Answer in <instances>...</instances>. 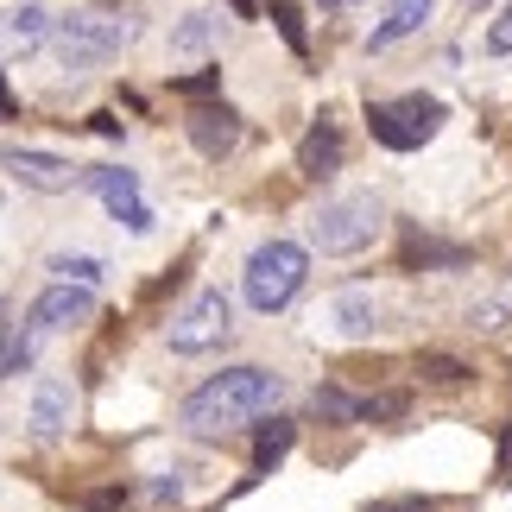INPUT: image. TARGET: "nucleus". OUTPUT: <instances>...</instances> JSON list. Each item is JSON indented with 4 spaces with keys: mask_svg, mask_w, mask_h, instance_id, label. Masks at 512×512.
Returning <instances> with one entry per match:
<instances>
[{
    "mask_svg": "<svg viewBox=\"0 0 512 512\" xmlns=\"http://www.w3.org/2000/svg\"><path fill=\"white\" fill-rule=\"evenodd\" d=\"M272 19H279V32L291 38V51H304V19H298V7H285V0H279V7H272Z\"/></svg>",
    "mask_w": 512,
    "mask_h": 512,
    "instance_id": "b1692460",
    "label": "nucleus"
},
{
    "mask_svg": "<svg viewBox=\"0 0 512 512\" xmlns=\"http://www.w3.org/2000/svg\"><path fill=\"white\" fill-rule=\"evenodd\" d=\"M51 38V19H45V7H13V13H0V57H26V51H38Z\"/></svg>",
    "mask_w": 512,
    "mask_h": 512,
    "instance_id": "f8f14e48",
    "label": "nucleus"
},
{
    "mask_svg": "<svg viewBox=\"0 0 512 512\" xmlns=\"http://www.w3.org/2000/svg\"><path fill=\"white\" fill-rule=\"evenodd\" d=\"M0 165H7L26 190H45V196L83 184V171H76L70 159H51V152H32V146H0Z\"/></svg>",
    "mask_w": 512,
    "mask_h": 512,
    "instance_id": "1a4fd4ad",
    "label": "nucleus"
},
{
    "mask_svg": "<svg viewBox=\"0 0 512 512\" xmlns=\"http://www.w3.org/2000/svg\"><path fill=\"white\" fill-rule=\"evenodd\" d=\"M279 392H285V380L272 367H222L177 405V424H184L190 437H228V430L266 418V411L279 405Z\"/></svg>",
    "mask_w": 512,
    "mask_h": 512,
    "instance_id": "f257e3e1",
    "label": "nucleus"
},
{
    "mask_svg": "<svg viewBox=\"0 0 512 512\" xmlns=\"http://www.w3.org/2000/svg\"><path fill=\"white\" fill-rule=\"evenodd\" d=\"M399 260H405V272H418V266H468V247H443V241H430V234L405 228Z\"/></svg>",
    "mask_w": 512,
    "mask_h": 512,
    "instance_id": "dca6fc26",
    "label": "nucleus"
},
{
    "mask_svg": "<svg viewBox=\"0 0 512 512\" xmlns=\"http://www.w3.org/2000/svg\"><path fill=\"white\" fill-rule=\"evenodd\" d=\"M386 222V209H380V196H329L323 209H310V247L329 253V260H348V253H361L373 247V234H380Z\"/></svg>",
    "mask_w": 512,
    "mask_h": 512,
    "instance_id": "20e7f679",
    "label": "nucleus"
},
{
    "mask_svg": "<svg viewBox=\"0 0 512 512\" xmlns=\"http://www.w3.org/2000/svg\"><path fill=\"white\" fill-rule=\"evenodd\" d=\"M133 19L127 13H64L51 26V51H57V64L64 70H95V64H108V57H121L133 45Z\"/></svg>",
    "mask_w": 512,
    "mask_h": 512,
    "instance_id": "f03ea898",
    "label": "nucleus"
},
{
    "mask_svg": "<svg viewBox=\"0 0 512 512\" xmlns=\"http://www.w3.org/2000/svg\"><path fill=\"white\" fill-rule=\"evenodd\" d=\"M373 323H380V304H373V291H336L323 310H317V329L336 342H361L373 336Z\"/></svg>",
    "mask_w": 512,
    "mask_h": 512,
    "instance_id": "9d476101",
    "label": "nucleus"
},
{
    "mask_svg": "<svg viewBox=\"0 0 512 512\" xmlns=\"http://www.w3.org/2000/svg\"><path fill=\"white\" fill-rule=\"evenodd\" d=\"M298 171L317 177V184L342 171V127H336V121H323V114L310 121V133L298 140Z\"/></svg>",
    "mask_w": 512,
    "mask_h": 512,
    "instance_id": "9b49d317",
    "label": "nucleus"
},
{
    "mask_svg": "<svg viewBox=\"0 0 512 512\" xmlns=\"http://www.w3.org/2000/svg\"><path fill=\"white\" fill-rule=\"evenodd\" d=\"M89 506H95V512H121V506H127V494H89Z\"/></svg>",
    "mask_w": 512,
    "mask_h": 512,
    "instance_id": "cd10ccee",
    "label": "nucleus"
},
{
    "mask_svg": "<svg viewBox=\"0 0 512 512\" xmlns=\"http://www.w3.org/2000/svg\"><path fill=\"white\" fill-rule=\"evenodd\" d=\"M177 89H184V95H209V89H215V70H203V76H184Z\"/></svg>",
    "mask_w": 512,
    "mask_h": 512,
    "instance_id": "bb28decb",
    "label": "nucleus"
},
{
    "mask_svg": "<svg viewBox=\"0 0 512 512\" xmlns=\"http://www.w3.org/2000/svg\"><path fill=\"white\" fill-rule=\"evenodd\" d=\"M323 7H354V0H323Z\"/></svg>",
    "mask_w": 512,
    "mask_h": 512,
    "instance_id": "c85d7f7f",
    "label": "nucleus"
},
{
    "mask_svg": "<svg viewBox=\"0 0 512 512\" xmlns=\"http://www.w3.org/2000/svg\"><path fill=\"white\" fill-rule=\"evenodd\" d=\"M64 424H70V386L64 380H38V392H32V430H38V437H57Z\"/></svg>",
    "mask_w": 512,
    "mask_h": 512,
    "instance_id": "2eb2a0df",
    "label": "nucleus"
},
{
    "mask_svg": "<svg viewBox=\"0 0 512 512\" xmlns=\"http://www.w3.org/2000/svg\"><path fill=\"white\" fill-rule=\"evenodd\" d=\"M215 26H222V19H209V13H190L184 26L171 32V51H177V57H203V51L215 45Z\"/></svg>",
    "mask_w": 512,
    "mask_h": 512,
    "instance_id": "6ab92c4d",
    "label": "nucleus"
},
{
    "mask_svg": "<svg viewBox=\"0 0 512 512\" xmlns=\"http://www.w3.org/2000/svg\"><path fill=\"white\" fill-rule=\"evenodd\" d=\"M367 512H437V500L430 494H392V500H373Z\"/></svg>",
    "mask_w": 512,
    "mask_h": 512,
    "instance_id": "4be33fe9",
    "label": "nucleus"
},
{
    "mask_svg": "<svg viewBox=\"0 0 512 512\" xmlns=\"http://www.w3.org/2000/svg\"><path fill=\"white\" fill-rule=\"evenodd\" d=\"M475 329H506V304H481L475 310Z\"/></svg>",
    "mask_w": 512,
    "mask_h": 512,
    "instance_id": "393cba45",
    "label": "nucleus"
},
{
    "mask_svg": "<svg viewBox=\"0 0 512 512\" xmlns=\"http://www.w3.org/2000/svg\"><path fill=\"white\" fill-rule=\"evenodd\" d=\"M26 323L38 336H51V329H83V323H95V291L89 285H45L32 298Z\"/></svg>",
    "mask_w": 512,
    "mask_h": 512,
    "instance_id": "6e6552de",
    "label": "nucleus"
},
{
    "mask_svg": "<svg viewBox=\"0 0 512 512\" xmlns=\"http://www.w3.org/2000/svg\"><path fill=\"white\" fill-rule=\"evenodd\" d=\"M89 190L102 196V209L121 222L127 234H146L152 228V209H146V196H140V177L121 171V165H102V171H89Z\"/></svg>",
    "mask_w": 512,
    "mask_h": 512,
    "instance_id": "0eeeda50",
    "label": "nucleus"
},
{
    "mask_svg": "<svg viewBox=\"0 0 512 512\" xmlns=\"http://www.w3.org/2000/svg\"><path fill=\"white\" fill-rule=\"evenodd\" d=\"M228 329H234V304H228V291L209 285V291H196V298L165 323V342L177 354H209V348L228 342Z\"/></svg>",
    "mask_w": 512,
    "mask_h": 512,
    "instance_id": "423d86ee",
    "label": "nucleus"
},
{
    "mask_svg": "<svg viewBox=\"0 0 512 512\" xmlns=\"http://www.w3.org/2000/svg\"><path fill=\"white\" fill-rule=\"evenodd\" d=\"M190 140L203 159H222V152H234V140H241V114L234 108H196L190 114Z\"/></svg>",
    "mask_w": 512,
    "mask_h": 512,
    "instance_id": "ddd939ff",
    "label": "nucleus"
},
{
    "mask_svg": "<svg viewBox=\"0 0 512 512\" xmlns=\"http://www.w3.org/2000/svg\"><path fill=\"white\" fill-rule=\"evenodd\" d=\"M487 51H500V57H512V0L500 7V19L487 26Z\"/></svg>",
    "mask_w": 512,
    "mask_h": 512,
    "instance_id": "5701e85b",
    "label": "nucleus"
},
{
    "mask_svg": "<svg viewBox=\"0 0 512 512\" xmlns=\"http://www.w3.org/2000/svg\"><path fill=\"white\" fill-rule=\"evenodd\" d=\"M361 405L367 399H348L342 386H317V392H310V418H323V424H354Z\"/></svg>",
    "mask_w": 512,
    "mask_h": 512,
    "instance_id": "a211bd4d",
    "label": "nucleus"
},
{
    "mask_svg": "<svg viewBox=\"0 0 512 512\" xmlns=\"http://www.w3.org/2000/svg\"><path fill=\"white\" fill-rule=\"evenodd\" d=\"M437 127H443V102L424 89L392 95V102H367V133L386 152H418L424 140H437Z\"/></svg>",
    "mask_w": 512,
    "mask_h": 512,
    "instance_id": "39448f33",
    "label": "nucleus"
},
{
    "mask_svg": "<svg viewBox=\"0 0 512 512\" xmlns=\"http://www.w3.org/2000/svg\"><path fill=\"white\" fill-rule=\"evenodd\" d=\"M418 373H424V380H449V386H456V380H468V367L456 361V354H424V361H418Z\"/></svg>",
    "mask_w": 512,
    "mask_h": 512,
    "instance_id": "412c9836",
    "label": "nucleus"
},
{
    "mask_svg": "<svg viewBox=\"0 0 512 512\" xmlns=\"http://www.w3.org/2000/svg\"><path fill=\"white\" fill-rule=\"evenodd\" d=\"M500 481H512V424H500Z\"/></svg>",
    "mask_w": 512,
    "mask_h": 512,
    "instance_id": "a878e982",
    "label": "nucleus"
},
{
    "mask_svg": "<svg viewBox=\"0 0 512 512\" xmlns=\"http://www.w3.org/2000/svg\"><path fill=\"white\" fill-rule=\"evenodd\" d=\"M298 443V424L291 418H272V424H260V437H253V475H272V468L285 462V449Z\"/></svg>",
    "mask_w": 512,
    "mask_h": 512,
    "instance_id": "f3484780",
    "label": "nucleus"
},
{
    "mask_svg": "<svg viewBox=\"0 0 512 512\" xmlns=\"http://www.w3.org/2000/svg\"><path fill=\"white\" fill-rule=\"evenodd\" d=\"M304 279H310V253L298 241H260L247 253L241 291H247V304L260 310V317H272V310H285L304 291Z\"/></svg>",
    "mask_w": 512,
    "mask_h": 512,
    "instance_id": "7ed1b4c3",
    "label": "nucleus"
},
{
    "mask_svg": "<svg viewBox=\"0 0 512 512\" xmlns=\"http://www.w3.org/2000/svg\"><path fill=\"white\" fill-rule=\"evenodd\" d=\"M430 7H437V0H399V7H392L380 26H373V38H367V51H392L399 45V38H411L430 19Z\"/></svg>",
    "mask_w": 512,
    "mask_h": 512,
    "instance_id": "4468645a",
    "label": "nucleus"
},
{
    "mask_svg": "<svg viewBox=\"0 0 512 512\" xmlns=\"http://www.w3.org/2000/svg\"><path fill=\"white\" fill-rule=\"evenodd\" d=\"M51 272H57V285H95L102 279V260H89V253H57Z\"/></svg>",
    "mask_w": 512,
    "mask_h": 512,
    "instance_id": "aec40b11",
    "label": "nucleus"
}]
</instances>
